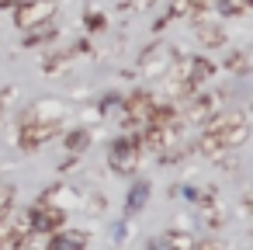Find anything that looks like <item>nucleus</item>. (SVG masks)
<instances>
[{
    "instance_id": "f257e3e1",
    "label": "nucleus",
    "mask_w": 253,
    "mask_h": 250,
    "mask_svg": "<svg viewBox=\"0 0 253 250\" xmlns=\"http://www.w3.org/2000/svg\"><path fill=\"white\" fill-rule=\"evenodd\" d=\"M56 14V0H25L18 7V28H35L45 25Z\"/></svg>"
},
{
    "instance_id": "f03ea898",
    "label": "nucleus",
    "mask_w": 253,
    "mask_h": 250,
    "mask_svg": "<svg viewBox=\"0 0 253 250\" xmlns=\"http://www.w3.org/2000/svg\"><path fill=\"white\" fill-rule=\"evenodd\" d=\"M135 156H139V143L135 139H118V146L111 150L115 170H132L135 167Z\"/></svg>"
},
{
    "instance_id": "7ed1b4c3",
    "label": "nucleus",
    "mask_w": 253,
    "mask_h": 250,
    "mask_svg": "<svg viewBox=\"0 0 253 250\" xmlns=\"http://www.w3.org/2000/svg\"><path fill=\"white\" fill-rule=\"evenodd\" d=\"M59 222H63V212H59V208L39 205V212H35V226H39V229H52V226H59Z\"/></svg>"
},
{
    "instance_id": "20e7f679",
    "label": "nucleus",
    "mask_w": 253,
    "mask_h": 250,
    "mask_svg": "<svg viewBox=\"0 0 253 250\" xmlns=\"http://www.w3.org/2000/svg\"><path fill=\"white\" fill-rule=\"evenodd\" d=\"M80 247H84V233H63L52 243V250H80Z\"/></svg>"
},
{
    "instance_id": "39448f33",
    "label": "nucleus",
    "mask_w": 253,
    "mask_h": 250,
    "mask_svg": "<svg viewBox=\"0 0 253 250\" xmlns=\"http://www.w3.org/2000/svg\"><path fill=\"white\" fill-rule=\"evenodd\" d=\"M208 32H201V42H208V46H218L222 42V32H215V25H205Z\"/></svg>"
},
{
    "instance_id": "423d86ee",
    "label": "nucleus",
    "mask_w": 253,
    "mask_h": 250,
    "mask_svg": "<svg viewBox=\"0 0 253 250\" xmlns=\"http://www.w3.org/2000/svg\"><path fill=\"white\" fill-rule=\"evenodd\" d=\"M146 191H149V188H146V184H135V191H132V195H135V198H132V201H128V208H139V201H142V195H146Z\"/></svg>"
},
{
    "instance_id": "0eeeda50",
    "label": "nucleus",
    "mask_w": 253,
    "mask_h": 250,
    "mask_svg": "<svg viewBox=\"0 0 253 250\" xmlns=\"http://www.w3.org/2000/svg\"><path fill=\"white\" fill-rule=\"evenodd\" d=\"M11 4H25V0H0V7H11Z\"/></svg>"
}]
</instances>
